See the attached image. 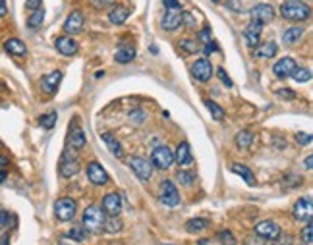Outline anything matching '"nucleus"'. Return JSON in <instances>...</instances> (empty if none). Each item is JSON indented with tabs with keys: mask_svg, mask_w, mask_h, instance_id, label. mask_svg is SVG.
<instances>
[{
	"mask_svg": "<svg viewBox=\"0 0 313 245\" xmlns=\"http://www.w3.org/2000/svg\"><path fill=\"white\" fill-rule=\"evenodd\" d=\"M281 14L288 22H306L312 16V8L300 0H286V2H282Z\"/></svg>",
	"mask_w": 313,
	"mask_h": 245,
	"instance_id": "1",
	"label": "nucleus"
},
{
	"mask_svg": "<svg viewBox=\"0 0 313 245\" xmlns=\"http://www.w3.org/2000/svg\"><path fill=\"white\" fill-rule=\"evenodd\" d=\"M104 222H106V215H104V211L101 207L91 205V207L85 209V213H83V226H85V230H89L93 234L103 232L104 230Z\"/></svg>",
	"mask_w": 313,
	"mask_h": 245,
	"instance_id": "2",
	"label": "nucleus"
},
{
	"mask_svg": "<svg viewBox=\"0 0 313 245\" xmlns=\"http://www.w3.org/2000/svg\"><path fill=\"white\" fill-rule=\"evenodd\" d=\"M128 164L130 168L133 170V174L141 180V182H149L151 176H153V164L141 156H130L128 158Z\"/></svg>",
	"mask_w": 313,
	"mask_h": 245,
	"instance_id": "3",
	"label": "nucleus"
},
{
	"mask_svg": "<svg viewBox=\"0 0 313 245\" xmlns=\"http://www.w3.org/2000/svg\"><path fill=\"white\" fill-rule=\"evenodd\" d=\"M76 211H78V205H76V201L70 199V197L58 199L56 205H54V216H56V220H60V222H70V220L76 216Z\"/></svg>",
	"mask_w": 313,
	"mask_h": 245,
	"instance_id": "4",
	"label": "nucleus"
},
{
	"mask_svg": "<svg viewBox=\"0 0 313 245\" xmlns=\"http://www.w3.org/2000/svg\"><path fill=\"white\" fill-rule=\"evenodd\" d=\"M151 162H153V166H156L158 170H168V168L174 164V153H172L166 145L155 147L153 153H151Z\"/></svg>",
	"mask_w": 313,
	"mask_h": 245,
	"instance_id": "5",
	"label": "nucleus"
},
{
	"mask_svg": "<svg viewBox=\"0 0 313 245\" xmlns=\"http://www.w3.org/2000/svg\"><path fill=\"white\" fill-rule=\"evenodd\" d=\"M292 215L296 220L300 222H312V216H313V201L312 197H302L296 201L294 209H292Z\"/></svg>",
	"mask_w": 313,
	"mask_h": 245,
	"instance_id": "6",
	"label": "nucleus"
},
{
	"mask_svg": "<svg viewBox=\"0 0 313 245\" xmlns=\"http://www.w3.org/2000/svg\"><path fill=\"white\" fill-rule=\"evenodd\" d=\"M160 201L166 207H178L180 205V193H178L176 185L172 184L170 180L160 182Z\"/></svg>",
	"mask_w": 313,
	"mask_h": 245,
	"instance_id": "7",
	"label": "nucleus"
},
{
	"mask_svg": "<svg viewBox=\"0 0 313 245\" xmlns=\"http://www.w3.org/2000/svg\"><path fill=\"white\" fill-rule=\"evenodd\" d=\"M250 16H251V22H257V24L265 25V24L273 22V18H275V8H273L271 4H257V6H253L250 10Z\"/></svg>",
	"mask_w": 313,
	"mask_h": 245,
	"instance_id": "8",
	"label": "nucleus"
},
{
	"mask_svg": "<svg viewBox=\"0 0 313 245\" xmlns=\"http://www.w3.org/2000/svg\"><path fill=\"white\" fill-rule=\"evenodd\" d=\"M255 236H259L261 240H277L281 236V226L273 220H263L255 226Z\"/></svg>",
	"mask_w": 313,
	"mask_h": 245,
	"instance_id": "9",
	"label": "nucleus"
},
{
	"mask_svg": "<svg viewBox=\"0 0 313 245\" xmlns=\"http://www.w3.org/2000/svg\"><path fill=\"white\" fill-rule=\"evenodd\" d=\"M79 172V162H78V156L74 154H70V151H64L62 154V160H60V176L62 178H72V176H76Z\"/></svg>",
	"mask_w": 313,
	"mask_h": 245,
	"instance_id": "10",
	"label": "nucleus"
},
{
	"mask_svg": "<svg viewBox=\"0 0 313 245\" xmlns=\"http://www.w3.org/2000/svg\"><path fill=\"white\" fill-rule=\"evenodd\" d=\"M191 74H193V77H195L197 81L205 83V81H209V79L213 77V64L207 60V58H199V60H195V64L191 66Z\"/></svg>",
	"mask_w": 313,
	"mask_h": 245,
	"instance_id": "11",
	"label": "nucleus"
},
{
	"mask_svg": "<svg viewBox=\"0 0 313 245\" xmlns=\"http://www.w3.org/2000/svg\"><path fill=\"white\" fill-rule=\"evenodd\" d=\"M87 178H89V182L93 185H106L110 182L106 170H104L99 162H95V160L87 164Z\"/></svg>",
	"mask_w": 313,
	"mask_h": 245,
	"instance_id": "12",
	"label": "nucleus"
},
{
	"mask_svg": "<svg viewBox=\"0 0 313 245\" xmlns=\"http://www.w3.org/2000/svg\"><path fill=\"white\" fill-rule=\"evenodd\" d=\"M103 211L104 215H108L110 218L118 216L122 213V199L118 193H108L103 197Z\"/></svg>",
	"mask_w": 313,
	"mask_h": 245,
	"instance_id": "13",
	"label": "nucleus"
},
{
	"mask_svg": "<svg viewBox=\"0 0 313 245\" xmlns=\"http://www.w3.org/2000/svg\"><path fill=\"white\" fill-rule=\"evenodd\" d=\"M60 81H62V72H51V74H47V75L41 77L39 85H41V91L43 93L54 95L56 89H58V85H60Z\"/></svg>",
	"mask_w": 313,
	"mask_h": 245,
	"instance_id": "14",
	"label": "nucleus"
},
{
	"mask_svg": "<svg viewBox=\"0 0 313 245\" xmlns=\"http://www.w3.org/2000/svg\"><path fill=\"white\" fill-rule=\"evenodd\" d=\"M296 68H298V66H296V60H294L292 56H284V58H281V60L273 66V72H275L277 77L286 79V77H290V75L294 74Z\"/></svg>",
	"mask_w": 313,
	"mask_h": 245,
	"instance_id": "15",
	"label": "nucleus"
},
{
	"mask_svg": "<svg viewBox=\"0 0 313 245\" xmlns=\"http://www.w3.org/2000/svg\"><path fill=\"white\" fill-rule=\"evenodd\" d=\"M54 47H56V50L64 54V56H74L76 52H78V43H76V39H72V37H68V35H62V37H56L54 39Z\"/></svg>",
	"mask_w": 313,
	"mask_h": 245,
	"instance_id": "16",
	"label": "nucleus"
},
{
	"mask_svg": "<svg viewBox=\"0 0 313 245\" xmlns=\"http://www.w3.org/2000/svg\"><path fill=\"white\" fill-rule=\"evenodd\" d=\"M83 22H85L83 14H81L79 10H74V12L66 18V22H64V31L76 35V33H79V31L83 29Z\"/></svg>",
	"mask_w": 313,
	"mask_h": 245,
	"instance_id": "17",
	"label": "nucleus"
},
{
	"mask_svg": "<svg viewBox=\"0 0 313 245\" xmlns=\"http://www.w3.org/2000/svg\"><path fill=\"white\" fill-rule=\"evenodd\" d=\"M85 133H83V129L79 127V123H72L70 125V133H68V143H70V147L72 149H83L85 147Z\"/></svg>",
	"mask_w": 313,
	"mask_h": 245,
	"instance_id": "18",
	"label": "nucleus"
},
{
	"mask_svg": "<svg viewBox=\"0 0 313 245\" xmlns=\"http://www.w3.org/2000/svg\"><path fill=\"white\" fill-rule=\"evenodd\" d=\"M182 20H184V12L180 10H168L162 18V29L166 31H174L182 25Z\"/></svg>",
	"mask_w": 313,
	"mask_h": 245,
	"instance_id": "19",
	"label": "nucleus"
},
{
	"mask_svg": "<svg viewBox=\"0 0 313 245\" xmlns=\"http://www.w3.org/2000/svg\"><path fill=\"white\" fill-rule=\"evenodd\" d=\"M174 160L180 164V166H188L193 162V156H191V149H189V143L188 141H182L178 143L176 147V153H174Z\"/></svg>",
	"mask_w": 313,
	"mask_h": 245,
	"instance_id": "20",
	"label": "nucleus"
},
{
	"mask_svg": "<svg viewBox=\"0 0 313 245\" xmlns=\"http://www.w3.org/2000/svg\"><path fill=\"white\" fill-rule=\"evenodd\" d=\"M4 50L8 52V54H12V56H26L27 54V47H26V43L22 41V39H8L6 43H4Z\"/></svg>",
	"mask_w": 313,
	"mask_h": 245,
	"instance_id": "21",
	"label": "nucleus"
},
{
	"mask_svg": "<svg viewBox=\"0 0 313 245\" xmlns=\"http://www.w3.org/2000/svg\"><path fill=\"white\" fill-rule=\"evenodd\" d=\"M261 29H263V25H261V24H257V22H251L250 25L246 27L244 37H246V41H248V45H250V47H257V45H259Z\"/></svg>",
	"mask_w": 313,
	"mask_h": 245,
	"instance_id": "22",
	"label": "nucleus"
},
{
	"mask_svg": "<svg viewBox=\"0 0 313 245\" xmlns=\"http://www.w3.org/2000/svg\"><path fill=\"white\" fill-rule=\"evenodd\" d=\"M103 141L106 143L108 151L114 154L116 158H124V147H122V143H120L112 133H103Z\"/></svg>",
	"mask_w": 313,
	"mask_h": 245,
	"instance_id": "23",
	"label": "nucleus"
},
{
	"mask_svg": "<svg viewBox=\"0 0 313 245\" xmlns=\"http://www.w3.org/2000/svg\"><path fill=\"white\" fill-rule=\"evenodd\" d=\"M135 49L133 47H130V45H124V47H120L118 50H116V54H114V60L118 62V64H130V62L135 58Z\"/></svg>",
	"mask_w": 313,
	"mask_h": 245,
	"instance_id": "24",
	"label": "nucleus"
},
{
	"mask_svg": "<svg viewBox=\"0 0 313 245\" xmlns=\"http://www.w3.org/2000/svg\"><path fill=\"white\" fill-rule=\"evenodd\" d=\"M128 16H130V10L124 8V6H114L112 10H110V14H108V20H110V24H114V25H122L126 20H128Z\"/></svg>",
	"mask_w": 313,
	"mask_h": 245,
	"instance_id": "25",
	"label": "nucleus"
},
{
	"mask_svg": "<svg viewBox=\"0 0 313 245\" xmlns=\"http://www.w3.org/2000/svg\"><path fill=\"white\" fill-rule=\"evenodd\" d=\"M277 52H279V45H277L275 41L263 43V45H261V47L255 50V54H257L259 58H273Z\"/></svg>",
	"mask_w": 313,
	"mask_h": 245,
	"instance_id": "26",
	"label": "nucleus"
},
{
	"mask_svg": "<svg viewBox=\"0 0 313 245\" xmlns=\"http://www.w3.org/2000/svg\"><path fill=\"white\" fill-rule=\"evenodd\" d=\"M302 35H304V27H300V25L288 27V29L282 33V43H284V45H294L296 41H300Z\"/></svg>",
	"mask_w": 313,
	"mask_h": 245,
	"instance_id": "27",
	"label": "nucleus"
},
{
	"mask_svg": "<svg viewBox=\"0 0 313 245\" xmlns=\"http://www.w3.org/2000/svg\"><path fill=\"white\" fill-rule=\"evenodd\" d=\"M232 172L238 174L240 178H244L248 185H255V176H253V172L248 166H244V164H232Z\"/></svg>",
	"mask_w": 313,
	"mask_h": 245,
	"instance_id": "28",
	"label": "nucleus"
},
{
	"mask_svg": "<svg viewBox=\"0 0 313 245\" xmlns=\"http://www.w3.org/2000/svg\"><path fill=\"white\" fill-rule=\"evenodd\" d=\"M209 228V220L207 218H191L186 222V230L189 234H195V232H203Z\"/></svg>",
	"mask_w": 313,
	"mask_h": 245,
	"instance_id": "29",
	"label": "nucleus"
},
{
	"mask_svg": "<svg viewBox=\"0 0 313 245\" xmlns=\"http://www.w3.org/2000/svg\"><path fill=\"white\" fill-rule=\"evenodd\" d=\"M251 143H253V133L251 131H248V129L238 131V135H236V147L238 149H250Z\"/></svg>",
	"mask_w": 313,
	"mask_h": 245,
	"instance_id": "30",
	"label": "nucleus"
},
{
	"mask_svg": "<svg viewBox=\"0 0 313 245\" xmlns=\"http://www.w3.org/2000/svg\"><path fill=\"white\" fill-rule=\"evenodd\" d=\"M43 22H45V12H43V8L33 10V14L27 18V27H29V29H37V27L43 25Z\"/></svg>",
	"mask_w": 313,
	"mask_h": 245,
	"instance_id": "31",
	"label": "nucleus"
},
{
	"mask_svg": "<svg viewBox=\"0 0 313 245\" xmlns=\"http://www.w3.org/2000/svg\"><path fill=\"white\" fill-rule=\"evenodd\" d=\"M290 77H294L298 83H306V81H310V79H312V72H310L308 68H296V70H294V74H292Z\"/></svg>",
	"mask_w": 313,
	"mask_h": 245,
	"instance_id": "32",
	"label": "nucleus"
},
{
	"mask_svg": "<svg viewBox=\"0 0 313 245\" xmlns=\"http://www.w3.org/2000/svg\"><path fill=\"white\" fill-rule=\"evenodd\" d=\"M56 120H58V114H56V112H49V114H43V116L39 118V123H41L45 129H52Z\"/></svg>",
	"mask_w": 313,
	"mask_h": 245,
	"instance_id": "33",
	"label": "nucleus"
},
{
	"mask_svg": "<svg viewBox=\"0 0 313 245\" xmlns=\"http://www.w3.org/2000/svg\"><path fill=\"white\" fill-rule=\"evenodd\" d=\"M180 49H182L186 54H195V52H199V50H201V47H199L193 39H184V41L180 43Z\"/></svg>",
	"mask_w": 313,
	"mask_h": 245,
	"instance_id": "34",
	"label": "nucleus"
},
{
	"mask_svg": "<svg viewBox=\"0 0 313 245\" xmlns=\"http://www.w3.org/2000/svg\"><path fill=\"white\" fill-rule=\"evenodd\" d=\"M205 106L209 108V112L213 114V118H215V120H222V118H224V110L220 108L215 100H205Z\"/></svg>",
	"mask_w": 313,
	"mask_h": 245,
	"instance_id": "35",
	"label": "nucleus"
},
{
	"mask_svg": "<svg viewBox=\"0 0 313 245\" xmlns=\"http://www.w3.org/2000/svg\"><path fill=\"white\" fill-rule=\"evenodd\" d=\"M14 222H16V220H14V215H10L8 211L0 209V230H8Z\"/></svg>",
	"mask_w": 313,
	"mask_h": 245,
	"instance_id": "36",
	"label": "nucleus"
},
{
	"mask_svg": "<svg viewBox=\"0 0 313 245\" xmlns=\"http://www.w3.org/2000/svg\"><path fill=\"white\" fill-rule=\"evenodd\" d=\"M219 242L222 245H236V238L232 236V232H230V230H220Z\"/></svg>",
	"mask_w": 313,
	"mask_h": 245,
	"instance_id": "37",
	"label": "nucleus"
},
{
	"mask_svg": "<svg viewBox=\"0 0 313 245\" xmlns=\"http://www.w3.org/2000/svg\"><path fill=\"white\" fill-rule=\"evenodd\" d=\"M68 238H72V240H76V242H83V240H85V230L79 228V226H74V228H70Z\"/></svg>",
	"mask_w": 313,
	"mask_h": 245,
	"instance_id": "38",
	"label": "nucleus"
},
{
	"mask_svg": "<svg viewBox=\"0 0 313 245\" xmlns=\"http://www.w3.org/2000/svg\"><path fill=\"white\" fill-rule=\"evenodd\" d=\"M302 240L306 242V245H312V244H313V228H312V222H306V228L302 230Z\"/></svg>",
	"mask_w": 313,
	"mask_h": 245,
	"instance_id": "39",
	"label": "nucleus"
},
{
	"mask_svg": "<svg viewBox=\"0 0 313 245\" xmlns=\"http://www.w3.org/2000/svg\"><path fill=\"white\" fill-rule=\"evenodd\" d=\"M116 0H89V4L93 6L95 10H106L110 6H114Z\"/></svg>",
	"mask_w": 313,
	"mask_h": 245,
	"instance_id": "40",
	"label": "nucleus"
},
{
	"mask_svg": "<svg viewBox=\"0 0 313 245\" xmlns=\"http://www.w3.org/2000/svg\"><path fill=\"white\" fill-rule=\"evenodd\" d=\"M120 228H122V224H120L118 216H114V218H112L110 222H108V220L104 222V230H106V232H118Z\"/></svg>",
	"mask_w": 313,
	"mask_h": 245,
	"instance_id": "41",
	"label": "nucleus"
},
{
	"mask_svg": "<svg viewBox=\"0 0 313 245\" xmlns=\"http://www.w3.org/2000/svg\"><path fill=\"white\" fill-rule=\"evenodd\" d=\"M176 178H178V182H180V184H184V185H191V182H193V174L184 172V170H182V172H178V176H176Z\"/></svg>",
	"mask_w": 313,
	"mask_h": 245,
	"instance_id": "42",
	"label": "nucleus"
},
{
	"mask_svg": "<svg viewBox=\"0 0 313 245\" xmlns=\"http://www.w3.org/2000/svg\"><path fill=\"white\" fill-rule=\"evenodd\" d=\"M296 143H298V145H310V143H312V135L300 131V133H296Z\"/></svg>",
	"mask_w": 313,
	"mask_h": 245,
	"instance_id": "43",
	"label": "nucleus"
},
{
	"mask_svg": "<svg viewBox=\"0 0 313 245\" xmlns=\"http://www.w3.org/2000/svg\"><path fill=\"white\" fill-rule=\"evenodd\" d=\"M217 74H219L220 81H222V83H224L226 87H232V79L228 77V74L224 72V68H219V70H217Z\"/></svg>",
	"mask_w": 313,
	"mask_h": 245,
	"instance_id": "44",
	"label": "nucleus"
},
{
	"mask_svg": "<svg viewBox=\"0 0 313 245\" xmlns=\"http://www.w3.org/2000/svg\"><path fill=\"white\" fill-rule=\"evenodd\" d=\"M279 97H281V98H290V100H292V98L296 97V93L292 91V89H286V87H284V89H279Z\"/></svg>",
	"mask_w": 313,
	"mask_h": 245,
	"instance_id": "45",
	"label": "nucleus"
},
{
	"mask_svg": "<svg viewBox=\"0 0 313 245\" xmlns=\"http://www.w3.org/2000/svg\"><path fill=\"white\" fill-rule=\"evenodd\" d=\"M203 50H205V54H211V52H217V50H219V47H217V43H215V41H209V43L205 45V49H203Z\"/></svg>",
	"mask_w": 313,
	"mask_h": 245,
	"instance_id": "46",
	"label": "nucleus"
},
{
	"mask_svg": "<svg viewBox=\"0 0 313 245\" xmlns=\"http://www.w3.org/2000/svg\"><path fill=\"white\" fill-rule=\"evenodd\" d=\"M199 41H203L205 45L211 41V29H209V27H205V29L199 33Z\"/></svg>",
	"mask_w": 313,
	"mask_h": 245,
	"instance_id": "47",
	"label": "nucleus"
},
{
	"mask_svg": "<svg viewBox=\"0 0 313 245\" xmlns=\"http://www.w3.org/2000/svg\"><path fill=\"white\" fill-rule=\"evenodd\" d=\"M168 10H180V0H162Z\"/></svg>",
	"mask_w": 313,
	"mask_h": 245,
	"instance_id": "48",
	"label": "nucleus"
},
{
	"mask_svg": "<svg viewBox=\"0 0 313 245\" xmlns=\"http://www.w3.org/2000/svg\"><path fill=\"white\" fill-rule=\"evenodd\" d=\"M43 0H26V8L27 10H39Z\"/></svg>",
	"mask_w": 313,
	"mask_h": 245,
	"instance_id": "49",
	"label": "nucleus"
},
{
	"mask_svg": "<svg viewBox=\"0 0 313 245\" xmlns=\"http://www.w3.org/2000/svg\"><path fill=\"white\" fill-rule=\"evenodd\" d=\"M8 14V6H6V0H0V18H4Z\"/></svg>",
	"mask_w": 313,
	"mask_h": 245,
	"instance_id": "50",
	"label": "nucleus"
},
{
	"mask_svg": "<svg viewBox=\"0 0 313 245\" xmlns=\"http://www.w3.org/2000/svg\"><path fill=\"white\" fill-rule=\"evenodd\" d=\"M8 164H10V158L4 156V154H0V168H4V166H8Z\"/></svg>",
	"mask_w": 313,
	"mask_h": 245,
	"instance_id": "51",
	"label": "nucleus"
},
{
	"mask_svg": "<svg viewBox=\"0 0 313 245\" xmlns=\"http://www.w3.org/2000/svg\"><path fill=\"white\" fill-rule=\"evenodd\" d=\"M246 245H263V242H261V240H253V238H248V240H246Z\"/></svg>",
	"mask_w": 313,
	"mask_h": 245,
	"instance_id": "52",
	"label": "nucleus"
},
{
	"mask_svg": "<svg viewBox=\"0 0 313 245\" xmlns=\"http://www.w3.org/2000/svg\"><path fill=\"white\" fill-rule=\"evenodd\" d=\"M313 168V156L310 154L308 158H306V170H312Z\"/></svg>",
	"mask_w": 313,
	"mask_h": 245,
	"instance_id": "53",
	"label": "nucleus"
},
{
	"mask_svg": "<svg viewBox=\"0 0 313 245\" xmlns=\"http://www.w3.org/2000/svg\"><path fill=\"white\" fill-rule=\"evenodd\" d=\"M6 176H8V174H6V170H4V168H0V184H4Z\"/></svg>",
	"mask_w": 313,
	"mask_h": 245,
	"instance_id": "54",
	"label": "nucleus"
},
{
	"mask_svg": "<svg viewBox=\"0 0 313 245\" xmlns=\"http://www.w3.org/2000/svg\"><path fill=\"white\" fill-rule=\"evenodd\" d=\"M8 242H10V240H8V236H4V238L0 240V245H8Z\"/></svg>",
	"mask_w": 313,
	"mask_h": 245,
	"instance_id": "55",
	"label": "nucleus"
},
{
	"mask_svg": "<svg viewBox=\"0 0 313 245\" xmlns=\"http://www.w3.org/2000/svg\"><path fill=\"white\" fill-rule=\"evenodd\" d=\"M213 2H220V0H213Z\"/></svg>",
	"mask_w": 313,
	"mask_h": 245,
	"instance_id": "56",
	"label": "nucleus"
},
{
	"mask_svg": "<svg viewBox=\"0 0 313 245\" xmlns=\"http://www.w3.org/2000/svg\"><path fill=\"white\" fill-rule=\"evenodd\" d=\"M0 147H2V141H0Z\"/></svg>",
	"mask_w": 313,
	"mask_h": 245,
	"instance_id": "57",
	"label": "nucleus"
}]
</instances>
